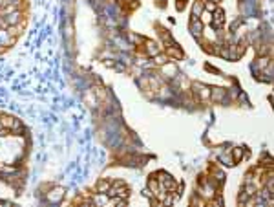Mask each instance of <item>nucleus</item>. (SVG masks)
Returning a JSON list of instances; mask_svg holds the SVG:
<instances>
[{"label":"nucleus","instance_id":"f257e3e1","mask_svg":"<svg viewBox=\"0 0 274 207\" xmlns=\"http://www.w3.org/2000/svg\"><path fill=\"white\" fill-rule=\"evenodd\" d=\"M18 20H20V13L18 11H13V13H8V17H6V24L13 26V24H17Z\"/></svg>","mask_w":274,"mask_h":207},{"label":"nucleus","instance_id":"20e7f679","mask_svg":"<svg viewBox=\"0 0 274 207\" xmlns=\"http://www.w3.org/2000/svg\"><path fill=\"white\" fill-rule=\"evenodd\" d=\"M205 9H207V11H216V4L210 0V2H207V4H205Z\"/></svg>","mask_w":274,"mask_h":207},{"label":"nucleus","instance_id":"39448f33","mask_svg":"<svg viewBox=\"0 0 274 207\" xmlns=\"http://www.w3.org/2000/svg\"><path fill=\"white\" fill-rule=\"evenodd\" d=\"M110 189V183L108 182H101L99 183V191H108Z\"/></svg>","mask_w":274,"mask_h":207},{"label":"nucleus","instance_id":"f03ea898","mask_svg":"<svg viewBox=\"0 0 274 207\" xmlns=\"http://www.w3.org/2000/svg\"><path fill=\"white\" fill-rule=\"evenodd\" d=\"M15 121L17 119H13V117H9V115H4L2 119H0L2 127H6V128H13V127H15Z\"/></svg>","mask_w":274,"mask_h":207},{"label":"nucleus","instance_id":"423d86ee","mask_svg":"<svg viewBox=\"0 0 274 207\" xmlns=\"http://www.w3.org/2000/svg\"><path fill=\"white\" fill-rule=\"evenodd\" d=\"M241 154H243V152H241V149H236V150H234V156H236V160H239V158H241Z\"/></svg>","mask_w":274,"mask_h":207},{"label":"nucleus","instance_id":"7ed1b4c3","mask_svg":"<svg viewBox=\"0 0 274 207\" xmlns=\"http://www.w3.org/2000/svg\"><path fill=\"white\" fill-rule=\"evenodd\" d=\"M9 40H11V35H9V33L4 31V30H0V46H2V44H8Z\"/></svg>","mask_w":274,"mask_h":207}]
</instances>
